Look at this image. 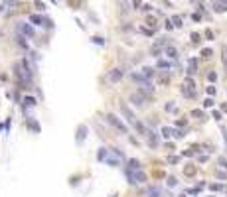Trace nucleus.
<instances>
[{
  "label": "nucleus",
  "mask_w": 227,
  "mask_h": 197,
  "mask_svg": "<svg viewBox=\"0 0 227 197\" xmlns=\"http://www.w3.org/2000/svg\"><path fill=\"white\" fill-rule=\"evenodd\" d=\"M178 181H176V177H168V187H176Z\"/></svg>",
  "instance_id": "a878e982"
},
{
  "label": "nucleus",
  "mask_w": 227,
  "mask_h": 197,
  "mask_svg": "<svg viewBox=\"0 0 227 197\" xmlns=\"http://www.w3.org/2000/svg\"><path fill=\"white\" fill-rule=\"evenodd\" d=\"M164 55L168 59H178V49H176L174 46H166L164 47Z\"/></svg>",
  "instance_id": "0eeeda50"
},
{
  "label": "nucleus",
  "mask_w": 227,
  "mask_h": 197,
  "mask_svg": "<svg viewBox=\"0 0 227 197\" xmlns=\"http://www.w3.org/2000/svg\"><path fill=\"white\" fill-rule=\"evenodd\" d=\"M126 177H129L130 183H144L146 181V173L140 168L138 170H126Z\"/></svg>",
  "instance_id": "7ed1b4c3"
},
{
  "label": "nucleus",
  "mask_w": 227,
  "mask_h": 197,
  "mask_svg": "<svg viewBox=\"0 0 227 197\" xmlns=\"http://www.w3.org/2000/svg\"><path fill=\"white\" fill-rule=\"evenodd\" d=\"M203 106H205V108L213 106V101H211V98H205V101H203Z\"/></svg>",
  "instance_id": "c85d7f7f"
},
{
  "label": "nucleus",
  "mask_w": 227,
  "mask_h": 197,
  "mask_svg": "<svg viewBox=\"0 0 227 197\" xmlns=\"http://www.w3.org/2000/svg\"><path fill=\"white\" fill-rule=\"evenodd\" d=\"M146 24H148V26H152V30H154V28H156V18H154V16H152V18H148V20H146Z\"/></svg>",
  "instance_id": "b1692460"
},
{
  "label": "nucleus",
  "mask_w": 227,
  "mask_h": 197,
  "mask_svg": "<svg viewBox=\"0 0 227 197\" xmlns=\"http://www.w3.org/2000/svg\"><path fill=\"white\" fill-rule=\"evenodd\" d=\"M172 28H174V26H172V22H170V20H166V30H172Z\"/></svg>",
  "instance_id": "4c0bfd02"
},
{
  "label": "nucleus",
  "mask_w": 227,
  "mask_h": 197,
  "mask_svg": "<svg viewBox=\"0 0 227 197\" xmlns=\"http://www.w3.org/2000/svg\"><path fill=\"white\" fill-rule=\"evenodd\" d=\"M140 164H138V160H129V168L126 170H138Z\"/></svg>",
  "instance_id": "dca6fc26"
},
{
  "label": "nucleus",
  "mask_w": 227,
  "mask_h": 197,
  "mask_svg": "<svg viewBox=\"0 0 227 197\" xmlns=\"http://www.w3.org/2000/svg\"><path fill=\"white\" fill-rule=\"evenodd\" d=\"M123 77H124L123 67H115V69H111V71L107 73V81H109V83H119Z\"/></svg>",
  "instance_id": "20e7f679"
},
{
  "label": "nucleus",
  "mask_w": 227,
  "mask_h": 197,
  "mask_svg": "<svg viewBox=\"0 0 227 197\" xmlns=\"http://www.w3.org/2000/svg\"><path fill=\"white\" fill-rule=\"evenodd\" d=\"M164 108H166V112H174V111H176L174 103H166V106H164Z\"/></svg>",
  "instance_id": "5701e85b"
},
{
  "label": "nucleus",
  "mask_w": 227,
  "mask_h": 197,
  "mask_svg": "<svg viewBox=\"0 0 227 197\" xmlns=\"http://www.w3.org/2000/svg\"><path fill=\"white\" fill-rule=\"evenodd\" d=\"M148 144L154 148V146H158V138H156L154 132H148Z\"/></svg>",
  "instance_id": "f8f14e48"
},
{
  "label": "nucleus",
  "mask_w": 227,
  "mask_h": 197,
  "mask_svg": "<svg viewBox=\"0 0 227 197\" xmlns=\"http://www.w3.org/2000/svg\"><path fill=\"white\" fill-rule=\"evenodd\" d=\"M201 55H203V57H211L213 51H211V49H201Z\"/></svg>",
  "instance_id": "bb28decb"
},
{
  "label": "nucleus",
  "mask_w": 227,
  "mask_h": 197,
  "mask_svg": "<svg viewBox=\"0 0 227 197\" xmlns=\"http://www.w3.org/2000/svg\"><path fill=\"white\" fill-rule=\"evenodd\" d=\"M85 134H87V126L81 124V126L77 128V144H81V142L85 140Z\"/></svg>",
  "instance_id": "9d476101"
},
{
  "label": "nucleus",
  "mask_w": 227,
  "mask_h": 197,
  "mask_svg": "<svg viewBox=\"0 0 227 197\" xmlns=\"http://www.w3.org/2000/svg\"><path fill=\"white\" fill-rule=\"evenodd\" d=\"M158 67H160V69H170V61L162 59V61H158Z\"/></svg>",
  "instance_id": "aec40b11"
},
{
  "label": "nucleus",
  "mask_w": 227,
  "mask_h": 197,
  "mask_svg": "<svg viewBox=\"0 0 227 197\" xmlns=\"http://www.w3.org/2000/svg\"><path fill=\"white\" fill-rule=\"evenodd\" d=\"M180 197H186V193H182V195H180Z\"/></svg>",
  "instance_id": "ea45409f"
},
{
  "label": "nucleus",
  "mask_w": 227,
  "mask_h": 197,
  "mask_svg": "<svg viewBox=\"0 0 227 197\" xmlns=\"http://www.w3.org/2000/svg\"><path fill=\"white\" fill-rule=\"evenodd\" d=\"M219 166H221V168H227V160H225V158H219Z\"/></svg>",
  "instance_id": "2f4dec72"
},
{
  "label": "nucleus",
  "mask_w": 227,
  "mask_h": 197,
  "mask_svg": "<svg viewBox=\"0 0 227 197\" xmlns=\"http://www.w3.org/2000/svg\"><path fill=\"white\" fill-rule=\"evenodd\" d=\"M132 6H134V8H140V0H132Z\"/></svg>",
  "instance_id": "e433bc0d"
},
{
  "label": "nucleus",
  "mask_w": 227,
  "mask_h": 197,
  "mask_svg": "<svg viewBox=\"0 0 227 197\" xmlns=\"http://www.w3.org/2000/svg\"><path fill=\"white\" fill-rule=\"evenodd\" d=\"M162 136H164V138H170V136H172V128L164 126V128H162Z\"/></svg>",
  "instance_id": "412c9836"
},
{
  "label": "nucleus",
  "mask_w": 227,
  "mask_h": 197,
  "mask_svg": "<svg viewBox=\"0 0 227 197\" xmlns=\"http://www.w3.org/2000/svg\"><path fill=\"white\" fill-rule=\"evenodd\" d=\"M172 22V26H176V28H182V16H174V18L170 20Z\"/></svg>",
  "instance_id": "f3484780"
},
{
  "label": "nucleus",
  "mask_w": 227,
  "mask_h": 197,
  "mask_svg": "<svg viewBox=\"0 0 227 197\" xmlns=\"http://www.w3.org/2000/svg\"><path fill=\"white\" fill-rule=\"evenodd\" d=\"M18 32L26 38H34V28L30 24H18Z\"/></svg>",
  "instance_id": "423d86ee"
},
{
  "label": "nucleus",
  "mask_w": 227,
  "mask_h": 197,
  "mask_svg": "<svg viewBox=\"0 0 227 197\" xmlns=\"http://www.w3.org/2000/svg\"><path fill=\"white\" fill-rule=\"evenodd\" d=\"M172 132H174V130H172ZM174 136H176V138H184V134H182V130H176Z\"/></svg>",
  "instance_id": "f704fd0d"
},
{
  "label": "nucleus",
  "mask_w": 227,
  "mask_h": 197,
  "mask_svg": "<svg viewBox=\"0 0 227 197\" xmlns=\"http://www.w3.org/2000/svg\"><path fill=\"white\" fill-rule=\"evenodd\" d=\"M182 95H186V97H194V91H192L188 85H186V87L182 85Z\"/></svg>",
  "instance_id": "a211bd4d"
},
{
  "label": "nucleus",
  "mask_w": 227,
  "mask_h": 197,
  "mask_svg": "<svg viewBox=\"0 0 227 197\" xmlns=\"http://www.w3.org/2000/svg\"><path fill=\"white\" fill-rule=\"evenodd\" d=\"M99 160H101V162H103V160H105V158H107V150H105V148H101V152H99Z\"/></svg>",
  "instance_id": "393cba45"
},
{
  "label": "nucleus",
  "mask_w": 227,
  "mask_h": 197,
  "mask_svg": "<svg viewBox=\"0 0 227 197\" xmlns=\"http://www.w3.org/2000/svg\"><path fill=\"white\" fill-rule=\"evenodd\" d=\"M192 116H195V118H201V120L205 118V116H203V112H201V111H198V108H194V111H192Z\"/></svg>",
  "instance_id": "4be33fe9"
},
{
  "label": "nucleus",
  "mask_w": 227,
  "mask_h": 197,
  "mask_svg": "<svg viewBox=\"0 0 227 197\" xmlns=\"http://www.w3.org/2000/svg\"><path fill=\"white\" fill-rule=\"evenodd\" d=\"M213 118H215V120H221V112H217V111H213Z\"/></svg>",
  "instance_id": "72a5a7b5"
},
{
  "label": "nucleus",
  "mask_w": 227,
  "mask_h": 197,
  "mask_svg": "<svg viewBox=\"0 0 227 197\" xmlns=\"http://www.w3.org/2000/svg\"><path fill=\"white\" fill-rule=\"evenodd\" d=\"M105 120H107V122H109L111 126H115V128H117L119 132H123V134H129V128H126V124H124V122L121 120V118H117V116H115L113 112H107Z\"/></svg>",
  "instance_id": "f03ea898"
},
{
  "label": "nucleus",
  "mask_w": 227,
  "mask_h": 197,
  "mask_svg": "<svg viewBox=\"0 0 227 197\" xmlns=\"http://www.w3.org/2000/svg\"><path fill=\"white\" fill-rule=\"evenodd\" d=\"M119 106H121V112H123L124 116H126V120H129L130 124L134 126V128H138L140 132H144V126H142V124H140V122H138V120L134 118V114H132V111H130L129 106L124 105V103H119Z\"/></svg>",
  "instance_id": "f257e3e1"
},
{
  "label": "nucleus",
  "mask_w": 227,
  "mask_h": 197,
  "mask_svg": "<svg viewBox=\"0 0 227 197\" xmlns=\"http://www.w3.org/2000/svg\"><path fill=\"white\" fill-rule=\"evenodd\" d=\"M28 126H30V128H32V130L36 132V134L40 132V124L36 122V120H32V118H28Z\"/></svg>",
  "instance_id": "4468645a"
},
{
  "label": "nucleus",
  "mask_w": 227,
  "mask_h": 197,
  "mask_svg": "<svg viewBox=\"0 0 227 197\" xmlns=\"http://www.w3.org/2000/svg\"><path fill=\"white\" fill-rule=\"evenodd\" d=\"M38 105V101L34 97H24V106H36Z\"/></svg>",
  "instance_id": "ddd939ff"
},
{
  "label": "nucleus",
  "mask_w": 227,
  "mask_h": 197,
  "mask_svg": "<svg viewBox=\"0 0 227 197\" xmlns=\"http://www.w3.org/2000/svg\"><path fill=\"white\" fill-rule=\"evenodd\" d=\"M142 77L150 81V79L154 77V69H152V67H144V69H142Z\"/></svg>",
  "instance_id": "9b49d317"
},
{
  "label": "nucleus",
  "mask_w": 227,
  "mask_h": 197,
  "mask_svg": "<svg viewBox=\"0 0 227 197\" xmlns=\"http://www.w3.org/2000/svg\"><path fill=\"white\" fill-rule=\"evenodd\" d=\"M129 101H130V103H132L134 106H138V108H144V106H146V101H148V98L144 97L142 93H132Z\"/></svg>",
  "instance_id": "39448f33"
},
{
  "label": "nucleus",
  "mask_w": 227,
  "mask_h": 197,
  "mask_svg": "<svg viewBox=\"0 0 227 197\" xmlns=\"http://www.w3.org/2000/svg\"><path fill=\"white\" fill-rule=\"evenodd\" d=\"M93 44H97V46H103V44H105V39H103V38H97V36H95V38H93Z\"/></svg>",
  "instance_id": "cd10ccee"
},
{
  "label": "nucleus",
  "mask_w": 227,
  "mask_h": 197,
  "mask_svg": "<svg viewBox=\"0 0 227 197\" xmlns=\"http://www.w3.org/2000/svg\"><path fill=\"white\" fill-rule=\"evenodd\" d=\"M213 8L217 12H225L227 10V0H213Z\"/></svg>",
  "instance_id": "1a4fd4ad"
},
{
  "label": "nucleus",
  "mask_w": 227,
  "mask_h": 197,
  "mask_svg": "<svg viewBox=\"0 0 227 197\" xmlns=\"http://www.w3.org/2000/svg\"><path fill=\"white\" fill-rule=\"evenodd\" d=\"M36 8H38V10H44V8H45L44 2H36Z\"/></svg>",
  "instance_id": "c9c22d12"
},
{
  "label": "nucleus",
  "mask_w": 227,
  "mask_h": 197,
  "mask_svg": "<svg viewBox=\"0 0 227 197\" xmlns=\"http://www.w3.org/2000/svg\"><path fill=\"white\" fill-rule=\"evenodd\" d=\"M208 79L211 81V83H213V81H217V75H215V73H209V75H208Z\"/></svg>",
  "instance_id": "7c9ffc66"
},
{
  "label": "nucleus",
  "mask_w": 227,
  "mask_h": 197,
  "mask_svg": "<svg viewBox=\"0 0 227 197\" xmlns=\"http://www.w3.org/2000/svg\"><path fill=\"white\" fill-rule=\"evenodd\" d=\"M211 189H213V191H219V189H223V187H221L219 183H211Z\"/></svg>",
  "instance_id": "473e14b6"
},
{
  "label": "nucleus",
  "mask_w": 227,
  "mask_h": 197,
  "mask_svg": "<svg viewBox=\"0 0 227 197\" xmlns=\"http://www.w3.org/2000/svg\"><path fill=\"white\" fill-rule=\"evenodd\" d=\"M205 38H208V39H211V38H213V34H211V30H208V32H205Z\"/></svg>",
  "instance_id": "58836bf2"
},
{
  "label": "nucleus",
  "mask_w": 227,
  "mask_h": 197,
  "mask_svg": "<svg viewBox=\"0 0 227 197\" xmlns=\"http://www.w3.org/2000/svg\"><path fill=\"white\" fill-rule=\"evenodd\" d=\"M148 197H160V189L154 187V189H148Z\"/></svg>",
  "instance_id": "6ab92c4d"
},
{
  "label": "nucleus",
  "mask_w": 227,
  "mask_h": 197,
  "mask_svg": "<svg viewBox=\"0 0 227 197\" xmlns=\"http://www.w3.org/2000/svg\"><path fill=\"white\" fill-rule=\"evenodd\" d=\"M198 71V59H190V75H194Z\"/></svg>",
  "instance_id": "2eb2a0df"
},
{
  "label": "nucleus",
  "mask_w": 227,
  "mask_h": 197,
  "mask_svg": "<svg viewBox=\"0 0 227 197\" xmlns=\"http://www.w3.org/2000/svg\"><path fill=\"white\" fill-rule=\"evenodd\" d=\"M208 95H209V97H213V95H215V87H213V85L208 87Z\"/></svg>",
  "instance_id": "c756f323"
},
{
  "label": "nucleus",
  "mask_w": 227,
  "mask_h": 197,
  "mask_svg": "<svg viewBox=\"0 0 227 197\" xmlns=\"http://www.w3.org/2000/svg\"><path fill=\"white\" fill-rule=\"evenodd\" d=\"M30 22H32L34 26H42L45 22V26H50V20H44L42 16H38V14H34V16H30Z\"/></svg>",
  "instance_id": "6e6552de"
}]
</instances>
